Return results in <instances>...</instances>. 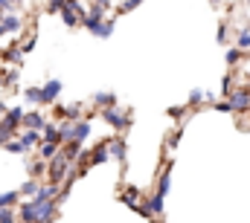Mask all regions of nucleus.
<instances>
[{"label":"nucleus","instance_id":"obj_26","mask_svg":"<svg viewBox=\"0 0 250 223\" xmlns=\"http://www.w3.org/2000/svg\"><path fill=\"white\" fill-rule=\"evenodd\" d=\"M18 203H21V194H18V188H12V191H3V194H0V206H12V209H15Z\"/></svg>","mask_w":250,"mask_h":223},{"label":"nucleus","instance_id":"obj_11","mask_svg":"<svg viewBox=\"0 0 250 223\" xmlns=\"http://www.w3.org/2000/svg\"><path fill=\"white\" fill-rule=\"evenodd\" d=\"M0 20H3V26H6V32H21L23 29V18L18 15V12H0Z\"/></svg>","mask_w":250,"mask_h":223},{"label":"nucleus","instance_id":"obj_13","mask_svg":"<svg viewBox=\"0 0 250 223\" xmlns=\"http://www.w3.org/2000/svg\"><path fill=\"white\" fill-rule=\"evenodd\" d=\"M169 188H172V166H163V171H160V177H157V194L160 197H166L169 194Z\"/></svg>","mask_w":250,"mask_h":223},{"label":"nucleus","instance_id":"obj_6","mask_svg":"<svg viewBox=\"0 0 250 223\" xmlns=\"http://www.w3.org/2000/svg\"><path fill=\"white\" fill-rule=\"evenodd\" d=\"M90 130H93V125H90V119H76V125H73V136H70V142H79V145H84V139L90 136Z\"/></svg>","mask_w":250,"mask_h":223},{"label":"nucleus","instance_id":"obj_28","mask_svg":"<svg viewBox=\"0 0 250 223\" xmlns=\"http://www.w3.org/2000/svg\"><path fill=\"white\" fill-rule=\"evenodd\" d=\"M242 56H245V50H239V47H230V50L224 53V61H227V67H236V64L242 61Z\"/></svg>","mask_w":250,"mask_h":223},{"label":"nucleus","instance_id":"obj_39","mask_svg":"<svg viewBox=\"0 0 250 223\" xmlns=\"http://www.w3.org/2000/svg\"><path fill=\"white\" fill-rule=\"evenodd\" d=\"M184 113H187V108H169V119L181 122V119H184Z\"/></svg>","mask_w":250,"mask_h":223},{"label":"nucleus","instance_id":"obj_27","mask_svg":"<svg viewBox=\"0 0 250 223\" xmlns=\"http://www.w3.org/2000/svg\"><path fill=\"white\" fill-rule=\"evenodd\" d=\"M23 102L26 105H41V87H26L23 90Z\"/></svg>","mask_w":250,"mask_h":223},{"label":"nucleus","instance_id":"obj_21","mask_svg":"<svg viewBox=\"0 0 250 223\" xmlns=\"http://www.w3.org/2000/svg\"><path fill=\"white\" fill-rule=\"evenodd\" d=\"M35 151H38V160H44V163H47V160H53V157L59 154V145H56V142H41Z\"/></svg>","mask_w":250,"mask_h":223},{"label":"nucleus","instance_id":"obj_42","mask_svg":"<svg viewBox=\"0 0 250 223\" xmlns=\"http://www.w3.org/2000/svg\"><path fill=\"white\" fill-rule=\"evenodd\" d=\"M0 87H6V73L0 70Z\"/></svg>","mask_w":250,"mask_h":223},{"label":"nucleus","instance_id":"obj_8","mask_svg":"<svg viewBox=\"0 0 250 223\" xmlns=\"http://www.w3.org/2000/svg\"><path fill=\"white\" fill-rule=\"evenodd\" d=\"M108 154L117 160V163H123L125 166V157H128V145H125V139H108Z\"/></svg>","mask_w":250,"mask_h":223},{"label":"nucleus","instance_id":"obj_1","mask_svg":"<svg viewBox=\"0 0 250 223\" xmlns=\"http://www.w3.org/2000/svg\"><path fill=\"white\" fill-rule=\"evenodd\" d=\"M79 23H82L93 38L108 41V38L114 35V20H102V18H90V15H84V18H79Z\"/></svg>","mask_w":250,"mask_h":223},{"label":"nucleus","instance_id":"obj_23","mask_svg":"<svg viewBox=\"0 0 250 223\" xmlns=\"http://www.w3.org/2000/svg\"><path fill=\"white\" fill-rule=\"evenodd\" d=\"M0 58L6 61V64H21L23 61V53H21V47H9V50H0Z\"/></svg>","mask_w":250,"mask_h":223},{"label":"nucleus","instance_id":"obj_37","mask_svg":"<svg viewBox=\"0 0 250 223\" xmlns=\"http://www.w3.org/2000/svg\"><path fill=\"white\" fill-rule=\"evenodd\" d=\"M18 75H21V73H18L15 67H12V70H6V87H12V84H18Z\"/></svg>","mask_w":250,"mask_h":223},{"label":"nucleus","instance_id":"obj_22","mask_svg":"<svg viewBox=\"0 0 250 223\" xmlns=\"http://www.w3.org/2000/svg\"><path fill=\"white\" fill-rule=\"evenodd\" d=\"M38 186H41V180H35V177H29L21 188H18V194H21V200H29L35 191H38Z\"/></svg>","mask_w":250,"mask_h":223},{"label":"nucleus","instance_id":"obj_12","mask_svg":"<svg viewBox=\"0 0 250 223\" xmlns=\"http://www.w3.org/2000/svg\"><path fill=\"white\" fill-rule=\"evenodd\" d=\"M21 119H23V108H6L0 122H3V125H9L12 130H18V128H21Z\"/></svg>","mask_w":250,"mask_h":223},{"label":"nucleus","instance_id":"obj_33","mask_svg":"<svg viewBox=\"0 0 250 223\" xmlns=\"http://www.w3.org/2000/svg\"><path fill=\"white\" fill-rule=\"evenodd\" d=\"M140 3H143V0H123V3L117 6V12H120V15H125V12H134Z\"/></svg>","mask_w":250,"mask_h":223},{"label":"nucleus","instance_id":"obj_19","mask_svg":"<svg viewBox=\"0 0 250 223\" xmlns=\"http://www.w3.org/2000/svg\"><path fill=\"white\" fill-rule=\"evenodd\" d=\"M82 111H84V105H82V102H73V105H64V108H59V116H62V119H79V116H82Z\"/></svg>","mask_w":250,"mask_h":223},{"label":"nucleus","instance_id":"obj_46","mask_svg":"<svg viewBox=\"0 0 250 223\" xmlns=\"http://www.w3.org/2000/svg\"><path fill=\"white\" fill-rule=\"evenodd\" d=\"M248 93H250V87H248Z\"/></svg>","mask_w":250,"mask_h":223},{"label":"nucleus","instance_id":"obj_35","mask_svg":"<svg viewBox=\"0 0 250 223\" xmlns=\"http://www.w3.org/2000/svg\"><path fill=\"white\" fill-rule=\"evenodd\" d=\"M64 9V0H47V12L50 15H56V12H62Z\"/></svg>","mask_w":250,"mask_h":223},{"label":"nucleus","instance_id":"obj_10","mask_svg":"<svg viewBox=\"0 0 250 223\" xmlns=\"http://www.w3.org/2000/svg\"><path fill=\"white\" fill-rule=\"evenodd\" d=\"M146 206H148V212H151V218H163V212H166V197H160V194L154 191V194H148V200H146Z\"/></svg>","mask_w":250,"mask_h":223},{"label":"nucleus","instance_id":"obj_2","mask_svg":"<svg viewBox=\"0 0 250 223\" xmlns=\"http://www.w3.org/2000/svg\"><path fill=\"white\" fill-rule=\"evenodd\" d=\"M70 166H73V163H67V160H64V154L59 151L53 160H47V183L62 186L64 177H67V171H70Z\"/></svg>","mask_w":250,"mask_h":223},{"label":"nucleus","instance_id":"obj_38","mask_svg":"<svg viewBox=\"0 0 250 223\" xmlns=\"http://www.w3.org/2000/svg\"><path fill=\"white\" fill-rule=\"evenodd\" d=\"M230 90H233V75H224V78H221V93L227 96Z\"/></svg>","mask_w":250,"mask_h":223},{"label":"nucleus","instance_id":"obj_25","mask_svg":"<svg viewBox=\"0 0 250 223\" xmlns=\"http://www.w3.org/2000/svg\"><path fill=\"white\" fill-rule=\"evenodd\" d=\"M26 171H29V177H35V180H44V177H47V163H44V160H35V163L26 168Z\"/></svg>","mask_w":250,"mask_h":223},{"label":"nucleus","instance_id":"obj_16","mask_svg":"<svg viewBox=\"0 0 250 223\" xmlns=\"http://www.w3.org/2000/svg\"><path fill=\"white\" fill-rule=\"evenodd\" d=\"M41 142H56V145L62 148V136H59V128H56V122H47V125L41 128Z\"/></svg>","mask_w":250,"mask_h":223},{"label":"nucleus","instance_id":"obj_44","mask_svg":"<svg viewBox=\"0 0 250 223\" xmlns=\"http://www.w3.org/2000/svg\"><path fill=\"white\" fill-rule=\"evenodd\" d=\"M9 3H15V6H21V3H26V0H9Z\"/></svg>","mask_w":250,"mask_h":223},{"label":"nucleus","instance_id":"obj_40","mask_svg":"<svg viewBox=\"0 0 250 223\" xmlns=\"http://www.w3.org/2000/svg\"><path fill=\"white\" fill-rule=\"evenodd\" d=\"M215 38H218V44H224V41H227V23H221V26H218Z\"/></svg>","mask_w":250,"mask_h":223},{"label":"nucleus","instance_id":"obj_30","mask_svg":"<svg viewBox=\"0 0 250 223\" xmlns=\"http://www.w3.org/2000/svg\"><path fill=\"white\" fill-rule=\"evenodd\" d=\"M0 223H18V215L12 206H0Z\"/></svg>","mask_w":250,"mask_h":223},{"label":"nucleus","instance_id":"obj_36","mask_svg":"<svg viewBox=\"0 0 250 223\" xmlns=\"http://www.w3.org/2000/svg\"><path fill=\"white\" fill-rule=\"evenodd\" d=\"M209 105H212V111H218V113H233L230 102H209Z\"/></svg>","mask_w":250,"mask_h":223},{"label":"nucleus","instance_id":"obj_43","mask_svg":"<svg viewBox=\"0 0 250 223\" xmlns=\"http://www.w3.org/2000/svg\"><path fill=\"white\" fill-rule=\"evenodd\" d=\"M9 32H6V26H3V20H0V38H6Z\"/></svg>","mask_w":250,"mask_h":223},{"label":"nucleus","instance_id":"obj_20","mask_svg":"<svg viewBox=\"0 0 250 223\" xmlns=\"http://www.w3.org/2000/svg\"><path fill=\"white\" fill-rule=\"evenodd\" d=\"M0 148H3L6 154H15V157H23V154H26V148L21 145V139H18V136H12V139H6V142H3Z\"/></svg>","mask_w":250,"mask_h":223},{"label":"nucleus","instance_id":"obj_3","mask_svg":"<svg viewBox=\"0 0 250 223\" xmlns=\"http://www.w3.org/2000/svg\"><path fill=\"white\" fill-rule=\"evenodd\" d=\"M102 122H108L114 130H128L131 128V113L123 111L120 105H114V108H105L102 111Z\"/></svg>","mask_w":250,"mask_h":223},{"label":"nucleus","instance_id":"obj_41","mask_svg":"<svg viewBox=\"0 0 250 223\" xmlns=\"http://www.w3.org/2000/svg\"><path fill=\"white\" fill-rule=\"evenodd\" d=\"M32 50H35V35H32V38H29V41H26V44L21 47V53L26 56V53H32Z\"/></svg>","mask_w":250,"mask_h":223},{"label":"nucleus","instance_id":"obj_32","mask_svg":"<svg viewBox=\"0 0 250 223\" xmlns=\"http://www.w3.org/2000/svg\"><path fill=\"white\" fill-rule=\"evenodd\" d=\"M189 108H198V105H204V90H198V87H195V90H192V93H189V102H187Z\"/></svg>","mask_w":250,"mask_h":223},{"label":"nucleus","instance_id":"obj_29","mask_svg":"<svg viewBox=\"0 0 250 223\" xmlns=\"http://www.w3.org/2000/svg\"><path fill=\"white\" fill-rule=\"evenodd\" d=\"M236 47H239V50H250V26L239 29V35H236Z\"/></svg>","mask_w":250,"mask_h":223},{"label":"nucleus","instance_id":"obj_18","mask_svg":"<svg viewBox=\"0 0 250 223\" xmlns=\"http://www.w3.org/2000/svg\"><path fill=\"white\" fill-rule=\"evenodd\" d=\"M59 151L64 154V160H67V163H76V160H79L82 145H79V142H62V148H59Z\"/></svg>","mask_w":250,"mask_h":223},{"label":"nucleus","instance_id":"obj_7","mask_svg":"<svg viewBox=\"0 0 250 223\" xmlns=\"http://www.w3.org/2000/svg\"><path fill=\"white\" fill-rule=\"evenodd\" d=\"M15 136L21 139V145L26 148V154H29V151H35V148L41 145V130H29V128H23V130H21V133H15Z\"/></svg>","mask_w":250,"mask_h":223},{"label":"nucleus","instance_id":"obj_14","mask_svg":"<svg viewBox=\"0 0 250 223\" xmlns=\"http://www.w3.org/2000/svg\"><path fill=\"white\" fill-rule=\"evenodd\" d=\"M93 105L99 108V111H105V108H114V105H120V99H117V93H111V90H99L96 96H93Z\"/></svg>","mask_w":250,"mask_h":223},{"label":"nucleus","instance_id":"obj_4","mask_svg":"<svg viewBox=\"0 0 250 223\" xmlns=\"http://www.w3.org/2000/svg\"><path fill=\"white\" fill-rule=\"evenodd\" d=\"M227 102H230L233 113H248V108H250V93H248V87H233V90L227 93Z\"/></svg>","mask_w":250,"mask_h":223},{"label":"nucleus","instance_id":"obj_31","mask_svg":"<svg viewBox=\"0 0 250 223\" xmlns=\"http://www.w3.org/2000/svg\"><path fill=\"white\" fill-rule=\"evenodd\" d=\"M59 15H62V20L67 23V26H79V15H76V12H70L67 6H64L62 12H59Z\"/></svg>","mask_w":250,"mask_h":223},{"label":"nucleus","instance_id":"obj_24","mask_svg":"<svg viewBox=\"0 0 250 223\" xmlns=\"http://www.w3.org/2000/svg\"><path fill=\"white\" fill-rule=\"evenodd\" d=\"M120 200H123L125 206H128V209H134V206L140 203V188H134V186H128V188H125L123 194H120Z\"/></svg>","mask_w":250,"mask_h":223},{"label":"nucleus","instance_id":"obj_45","mask_svg":"<svg viewBox=\"0 0 250 223\" xmlns=\"http://www.w3.org/2000/svg\"><path fill=\"white\" fill-rule=\"evenodd\" d=\"M209 3H212V6H218V3H221V0H209Z\"/></svg>","mask_w":250,"mask_h":223},{"label":"nucleus","instance_id":"obj_9","mask_svg":"<svg viewBox=\"0 0 250 223\" xmlns=\"http://www.w3.org/2000/svg\"><path fill=\"white\" fill-rule=\"evenodd\" d=\"M47 125V119L41 116L38 111H32V113H26L23 111V119H21V128H29V130H41Z\"/></svg>","mask_w":250,"mask_h":223},{"label":"nucleus","instance_id":"obj_5","mask_svg":"<svg viewBox=\"0 0 250 223\" xmlns=\"http://www.w3.org/2000/svg\"><path fill=\"white\" fill-rule=\"evenodd\" d=\"M62 96V81L59 78H50L44 87H41V105H56Z\"/></svg>","mask_w":250,"mask_h":223},{"label":"nucleus","instance_id":"obj_15","mask_svg":"<svg viewBox=\"0 0 250 223\" xmlns=\"http://www.w3.org/2000/svg\"><path fill=\"white\" fill-rule=\"evenodd\" d=\"M111 160V154H108V142H99L93 151H90V166L96 168V166H105Z\"/></svg>","mask_w":250,"mask_h":223},{"label":"nucleus","instance_id":"obj_34","mask_svg":"<svg viewBox=\"0 0 250 223\" xmlns=\"http://www.w3.org/2000/svg\"><path fill=\"white\" fill-rule=\"evenodd\" d=\"M15 133H18V130H12V128H9V125H3V122H0V145H3V142H6V139H12V136H15Z\"/></svg>","mask_w":250,"mask_h":223},{"label":"nucleus","instance_id":"obj_17","mask_svg":"<svg viewBox=\"0 0 250 223\" xmlns=\"http://www.w3.org/2000/svg\"><path fill=\"white\" fill-rule=\"evenodd\" d=\"M111 6H114L111 0H93V3H90V9H87L84 15H90V18H105Z\"/></svg>","mask_w":250,"mask_h":223}]
</instances>
